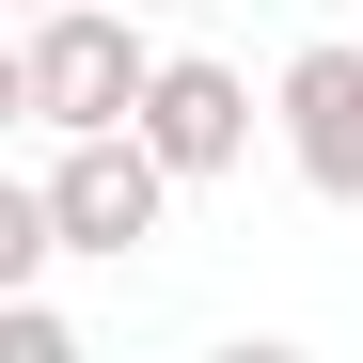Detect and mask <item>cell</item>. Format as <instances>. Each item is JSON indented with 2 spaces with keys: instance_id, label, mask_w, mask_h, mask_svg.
I'll return each mask as SVG.
<instances>
[{
  "instance_id": "4",
  "label": "cell",
  "mask_w": 363,
  "mask_h": 363,
  "mask_svg": "<svg viewBox=\"0 0 363 363\" xmlns=\"http://www.w3.org/2000/svg\"><path fill=\"white\" fill-rule=\"evenodd\" d=\"M284 158L316 206H363V48H300L284 64Z\"/></svg>"
},
{
  "instance_id": "2",
  "label": "cell",
  "mask_w": 363,
  "mask_h": 363,
  "mask_svg": "<svg viewBox=\"0 0 363 363\" xmlns=\"http://www.w3.org/2000/svg\"><path fill=\"white\" fill-rule=\"evenodd\" d=\"M190 190L158 143H143V111L127 127H64V158H48V206H64V253H143L158 206Z\"/></svg>"
},
{
  "instance_id": "3",
  "label": "cell",
  "mask_w": 363,
  "mask_h": 363,
  "mask_svg": "<svg viewBox=\"0 0 363 363\" xmlns=\"http://www.w3.org/2000/svg\"><path fill=\"white\" fill-rule=\"evenodd\" d=\"M143 143L174 174H237V158H253V79L206 64V48H174V64L143 79Z\"/></svg>"
},
{
  "instance_id": "1",
  "label": "cell",
  "mask_w": 363,
  "mask_h": 363,
  "mask_svg": "<svg viewBox=\"0 0 363 363\" xmlns=\"http://www.w3.org/2000/svg\"><path fill=\"white\" fill-rule=\"evenodd\" d=\"M158 79V48H143V0H48V16L16 32V111L48 143L64 127H127Z\"/></svg>"
},
{
  "instance_id": "6",
  "label": "cell",
  "mask_w": 363,
  "mask_h": 363,
  "mask_svg": "<svg viewBox=\"0 0 363 363\" xmlns=\"http://www.w3.org/2000/svg\"><path fill=\"white\" fill-rule=\"evenodd\" d=\"M16 16H48V0H16Z\"/></svg>"
},
{
  "instance_id": "5",
  "label": "cell",
  "mask_w": 363,
  "mask_h": 363,
  "mask_svg": "<svg viewBox=\"0 0 363 363\" xmlns=\"http://www.w3.org/2000/svg\"><path fill=\"white\" fill-rule=\"evenodd\" d=\"M143 16H174V0H143Z\"/></svg>"
}]
</instances>
